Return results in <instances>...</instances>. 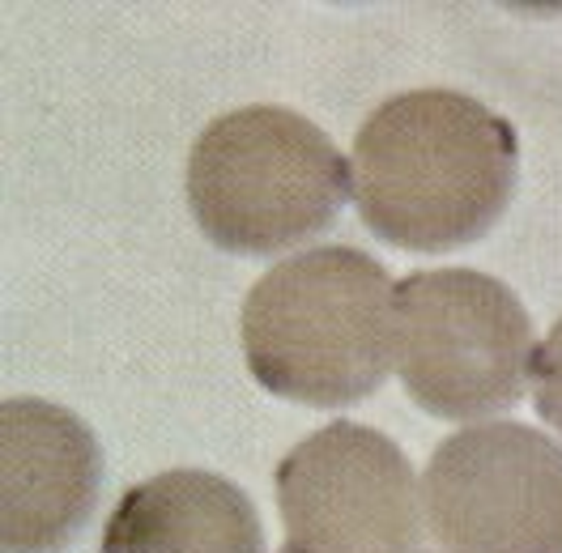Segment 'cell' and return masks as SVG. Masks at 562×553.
<instances>
[{
	"mask_svg": "<svg viewBox=\"0 0 562 553\" xmlns=\"http://www.w3.org/2000/svg\"><path fill=\"white\" fill-rule=\"evenodd\" d=\"M239 337L265 392L312 409L358 405L392 366L396 285L358 247H307L247 290Z\"/></svg>",
	"mask_w": 562,
	"mask_h": 553,
	"instance_id": "obj_2",
	"label": "cell"
},
{
	"mask_svg": "<svg viewBox=\"0 0 562 553\" xmlns=\"http://www.w3.org/2000/svg\"><path fill=\"white\" fill-rule=\"evenodd\" d=\"M103 485L94 430L65 405H0V550L60 553L86 528Z\"/></svg>",
	"mask_w": 562,
	"mask_h": 553,
	"instance_id": "obj_7",
	"label": "cell"
},
{
	"mask_svg": "<svg viewBox=\"0 0 562 553\" xmlns=\"http://www.w3.org/2000/svg\"><path fill=\"white\" fill-rule=\"evenodd\" d=\"M422 511L448 553H562V448L525 421L464 426L430 455Z\"/></svg>",
	"mask_w": 562,
	"mask_h": 553,
	"instance_id": "obj_6",
	"label": "cell"
},
{
	"mask_svg": "<svg viewBox=\"0 0 562 553\" xmlns=\"http://www.w3.org/2000/svg\"><path fill=\"white\" fill-rule=\"evenodd\" d=\"M183 188L213 247L278 256L337 222L350 196V167L307 115L260 103L205 124L188 154Z\"/></svg>",
	"mask_w": 562,
	"mask_h": 553,
	"instance_id": "obj_3",
	"label": "cell"
},
{
	"mask_svg": "<svg viewBox=\"0 0 562 553\" xmlns=\"http://www.w3.org/2000/svg\"><path fill=\"white\" fill-rule=\"evenodd\" d=\"M532 400H537V414L546 417L554 430L562 435V315L559 324L550 328V337L532 349Z\"/></svg>",
	"mask_w": 562,
	"mask_h": 553,
	"instance_id": "obj_9",
	"label": "cell"
},
{
	"mask_svg": "<svg viewBox=\"0 0 562 553\" xmlns=\"http://www.w3.org/2000/svg\"><path fill=\"white\" fill-rule=\"evenodd\" d=\"M532 319L512 285L477 269H430L396 285V371L430 417L473 421L525 400Z\"/></svg>",
	"mask_w": 562,
	"mask_h": 553,
	"instance_id": "obj_4",
	"label": "cell"
},
{
	"mask_svg": "<svg viewBox=\"0 0 562 553\" xmlns=\"http://www.w3.org/2000/svg\"><path fill=\"white\" fill-rule=\"evenodd\" d=\"M278 553H422V485L405 451L375 426L328 421L273 473Z\"/></svg>",
	"mask_w": 562,
	"mask_h": 553,
	"instance_id": "obj_5",
	"label": "cell"
},
{
	"mask_svg": "<svg viewBox=\"0 0 562 553\" xmlns=\"http://www.w3.org/2000/svg\"><path fill=\"white\" fill-rule=\"evenodd\" d=\"M516 179V128L460 90L392 94L353 133V205L371 235L405 251H457L491 235Z\"/></svg>",
	"mask_w": 562,
	"mask_h": 553,
	"instance_id": "obj_1",
	"label": "cell"
},
{
	"mask_svg": "<svg viewBox=\"0 0 562 553\" xmlns=\"http://www.w3.org/2000/svg\"><path fill=\"white\" fill-rule=\"evenodd\" d=\"M99 553H265L244 485L205 469H171L124 489Z\"/></svg>",
	"mask_w": 562,
	"mask_h": 553,
	"instance_id": "obj_8",
	"label": "cell"
}]
</instances>
